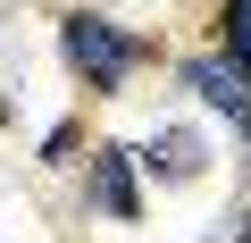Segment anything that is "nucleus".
Returning <instances> with one entry per match:
<instances>
[{"instance_id": "7ed1b4c3", "label": "nucleus", "mask_w": 251, "mask_h": 243, "mask_svg": "<svg viewBox=\"0 0 251 243\" xmlns=\"http://www.w3.org/2000/svg\"><path fill=\"white\" fill-rule=\"evenodd\" d=\"M176 76H184V92H193L201 109H218V117H226V126H234V117L251 109V76H243V67H234L226 51H193V59H184Z\"/></svg>"}, {"instance_id": "39448f33", "label": "nucleus", "mask_w": 251, "mask_h": 243, "mask_svg": "<svg viewBox=\"0 0 251 243\" xmlns=\"http://www.w3.org/2000/svg\"><path fill=\"white\" fill-rule=\"evenodd\" d=\"M218 51L251 76V0H218Z\"/></svg>"}, {"instance_id": "f257e3e1", "label": "nucleus", "mask_w": 251, "mask_h": 243, "mask_svg": "<svg viewBox=\"0 0 251 243\" xmlns=\"http://www.w3.org/2000/svg\"><path fill=\"white\" fill-rule=\"evenodd\" d=\"M59 59H67V76L84 84V101H109L134 67L159 59V42L134 34V26H117V17H100V9H67V17H59Z\"/></svg>"}, {"instance_id": "20e7f679", "label": "nucleus", "mask_w": 251, "mask_h": 243, "mask_svg": "<svg viewBox=\"0 0 251 243\" xmlns=\"http://www.w3.org/2000/svg\"><path fill=\"white\" fill-rule=\"evenodd\" d=\"M134 160H143L151 176H168V185H193V176H201V160H209V143H201L193 126H159Z\"/></svg>"}, {"instance_id": "f03ea898", "label": "nucleus", "mask_w": 251, "mask_h": 243, "mask_svg": "<svg viewBox=\"0 0 251 243\" xmlns=\"http://www.w3.org/2000/svg\"><path fill=\"white\" fill-rule=\"evenodd\" d=\"M84 210L100 218H143V160L126 151V143H100L84 160Z\"/></svg>"}, {"instance_id": "423d86ee", "label": "nucleus", "mask_w": 251, "mask_h": 243, "mask_svg": "<svg viewBox=\"0 0 251 243\" xmlns=\"http://www.w3.org/2000/svg\"><path fill=\"white\" fill-rule=\"evenodd\" d=\"M75 135H84V126H75V117H67V126H50V135H42V160H50V168H59V160H67V151H75Z\"/></svg>"}, {"instance_id": "0eeeda50", "label": "nucleus", "mask_w": 251, "mask_h": 243, "mask_svg": "<svg viewBox=\"0 0 251 243\" xmlns=\"http://www.w3.org/2000/svg\"><path fill=\"white\" fill-rule=\"evenodd\" d=\"M234 135H243V168H251V109H243V117H234Z\"/></svg>"}]
</instances>
